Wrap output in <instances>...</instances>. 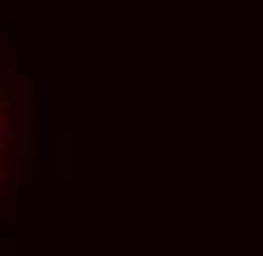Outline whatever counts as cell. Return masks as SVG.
Masks as SVG:
<instances>
[{
    "instance_id": "obj_1",
    "label": "cell",
    "mask_w": 263,
    "mask_h": 256,
    "mask_svg": "<svg viewBox=\"0 0 263 256\" xmlns=\"http://www.w3.org/2000/svg\"><path fill=\"white\" fill-rule=\"evenodd\" d=\"M48 178L55 185L72 181V79H48Z\"/></svg>"
},
{
    "instance_id": "obj_2",
    "label": "cell",
    "mask_w": 263,
    "mask_h": 256,
    "mask_svg": "<svg viewBox=\"0 0 263 256\" xmlns=\"http://www.w3.org/2000/svg\"><path fill=\"white\" fill-rule=\"evenodd\" d=\"M4 161H10V133L0 127V164H4Z\"/></svg>"
}]
</instances>
